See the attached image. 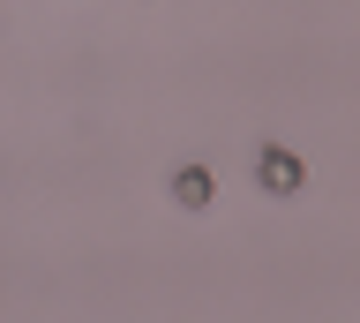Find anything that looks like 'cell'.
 Instances as JSON below:
<instances>
[{"label": "cell", "instance_id": "cell-2", "mask_svg": "<svg viewBox=\"0 0 360 323\" xmlns=\"http://www.w3.org/2000/svg\"><path fill=\"white\" fill-rule=\"evenodd\" d=\"M173 203H188V210L210 203V173H202V165H180L173 173Z\"/></svg>", "mask_w": 360, "mask_h": 323}, {"label": "cell", "instance_id": "cell-1", "mask_svg": "<svg viewBox=\"0 0 360 323\" xmlns=\"http://www.w3.org/2000/svg\"><path fill=\"white\" fill-rule=\"evenodd\" d=\"M300 181H308V165L292 158V151H263V188L270 196H292Z\"/></svg>", "mask_w": 360, "mask_h": 323}]
</instances>
